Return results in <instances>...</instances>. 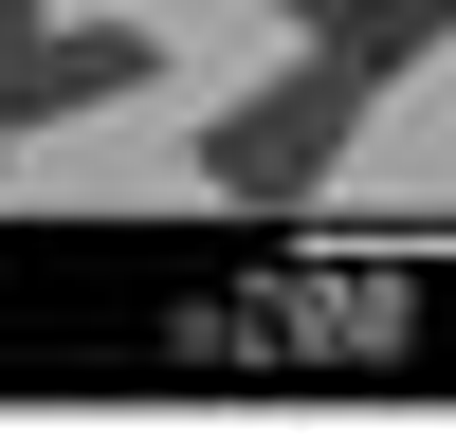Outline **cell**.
<instances>
[{
    "mask_svg": "<svg viewBox=\"0 0 456 438\" xmlns=\"http://www.w3.org/2000/svg\"><path fill=\"white\" fill-rule=\"evenodd\" d=\"M384 92H402V73L365 55V36H292L256 92H219V110H201V201L292 219V201H311V182L365 146V110H384Z\"/></svg>",
    "mask_w": 456,
    "mask_h": 438,
    "instance_id": "obj_1",
    "label": "cell"
},
{
    "mask_svg": "<svg viewBox=\"0 0 456 438\" xmlns=\"http://www.w3.org/2000/svg\"><path fill=\"white\" fill-rule=\"evenodd\" d=\"M329 36H365L384 73H438L456 55V0H365V19H329Z\"/></svg>",
    "mask_w": 456,
    "mask_h": 438,
    "instance_id": "obj_2",
    "label": "cell"
},
{
    "mask_svg": "<svg viewBox=\"0 0 456 438\" xmlns=\"http://www.w3.org/2000/svg\"><path fill=\"white\" fill-rule=\"evenodd\" d=\"M274 19H292V36H329V19H365V0H274Z\"/></svg>",
    "mask_w": 456,
    "mask_h": 438,
    "instance_id": "obj_3",
    "label": "cell"
}]
</instances>
